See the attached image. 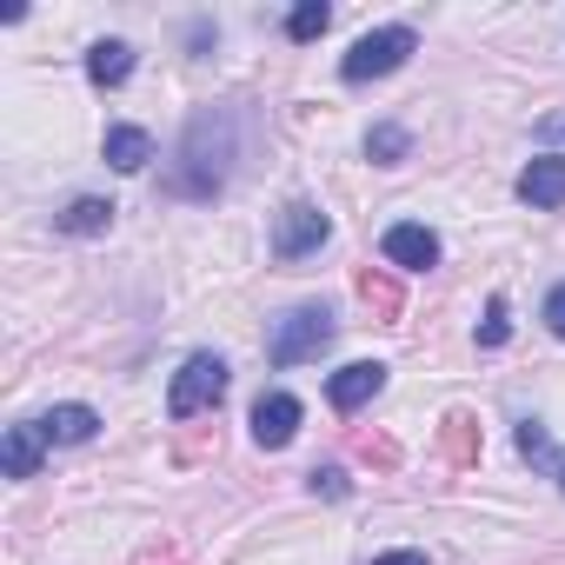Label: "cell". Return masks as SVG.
I'll return each instance as SVG.
<instances>
[{"instance_id": "8fae6325", "label": "cell", "mask_w": 565, "mask_h": 565, "mask_svg": "<svg viewBox=\"0 0 565 565\" xmlns=\"http://www.w3.org/2000/svg\"><path fill=\"white\" fill-rule=\"evenodd\" d=\"M107 160H114L120 173H140V167L153 160V134H147V127H107Z\"/></svg>"}, {"instance_id": "8992f818", "label": "cell", "mask_w": 565, "mask_h": 565, "mask_svg": "<svg viewBox=\"0 0 565 565\" xmlns=\"http://www.w3.org/2000/svg\"><path fill=\"white\" fill-rule=\"evenodd\" d=\"M300 419H307V406H300L294 393H259V399H253V446H266V452L294 446Z\"/></svg>"}, {"instance_id": "ac0fdd59", "label": "cell", "mask_w": 565, "mask_h": 565, "mask_svg": "<svg viewBox=\"0 0 565 565\" xmlns=\"http://www.w3.org/2000/svg\"><path fill=\"white\" fill-rule=\"evenodd\" d=\"M545 327L565 340V287H552V294H545Z\"/></svg>"}, {"instance_id": "7c38bea8", "label": "cell", "mask_w": 565, "mask_h": 565, "mask_svg": "<svg viewBox=\"0 0 565 565\" xmlns=\"http://www.w3.org/2000/svg\"><path fill=\"white\" fill-rule=\"evenodd\" d=\"M127 74H134V47H127V41H100V47L87 54V81H94V87H120Z\"/></svg>"}, {"instance_id": "52a82bcc", "label": "cell", "mask_w": 565, "mask_h": 565, "mask_svg": "<svg viewBox=\"0 0 565 565\" xmlns=\"http://www.w3.org/2000/svg\"><path fill=\"white\" fill-rule=\"evenodd\" d=\"M386 259L393 266H406V273H426V266H439V233L433 226H419V220H399V226H386Z\"/></svg>"}, {"instance_id": "5b68a950", "label": "cell", "mask_w": 565, "mask_h": 565, "mask_svg": "<svg viewBox=\"0 0 565 565\" xmlns=\"http://www.w3.org/2000/svg\"><path fill=\"white\" fill-rule=\"evenodd\" d=\"M327 213L313 206V200H294V206H279V220H273V253L279 259H307V253H320L327 246Z\"/></svg>"}, {"instance_id": "5bb4252c", "label": "cell", "mask_w": 565, "mask_h": 565, "mask_svg": "<svg viewBox=\"0 0 565 565\" xmlns=\"http://www.w3.org/2000/svg\"><path fill=\"white\" fill-rule=\"evenodd\" d=\"M41 426H14L8 433V479H34L41 472Z\"/></svg>"}, {"instance_id": "3957f363", "label": "cell", "mask_w": 565, "mask_h": 565, "mask_svg": "<svg viewBox=\"0 0 565 565\" xmlns=\"http://www.w3.org/2000/svg\"><path fill=\"white\" fill-rule=\"evenodd\" d=\"M413 47H419L413 28H373V34H360L353 54L340 61V81H353V87H360V81H386V74H399V67L413 61Z\"/></svg>"}, {"instance_id": "9c48e42d", "label": "cell", "mask_w": 565, "mask_h": 565, "mask_svg": "<svg viewBox=\"0 0 565 565\" xmlns=\"http://www.w3.org/2000/svg\"><path fill=\"white\" fill-rule=\"evenodd\" d=\"M519 200H525V206H545V213L565 206V160H558V153L532 160V167L519 173Z\"/></svg>"}, {"instance_id": "9a60e30c", "label": "cell", "mask_w": 565, "mask_h": 565, "mask_svg": "<svg viewBox=\"0 0 565 565\" xmlns=\"http://www.w3.org/2000/svg\"><path fill=\"white\" fill-rule=\"evenodd\" d=\"M327 28H333V8H327V0H300V8L287 14V34H294V41H320Z\"/></svg>"}, {"instance_id": "2e32d148", "label": "cell", "mask_w": 565, "mask_h": 565, "mask_svg": "<svg viewBox=\"0 0 565 565\" xmlns=\"http://www.w3.org/2000/svg\"><path fill=\"white\" fill-rule=\"evenodd\" d=\"M366 153H373L380 167H399V160L413 153V140H406V127H393V120H386V127H373V134H366Z\"/></svg>"}, {"instance_id": "7402d4cb", "label": "cell", "mask_w": 565, "mask_h": 565, "mask_svg": "<svg viewBox=\"0 0 565 565\" xmlns=\"http://www.w3.org/2000/svg\"><path fill=\"white\" fill-rule=\"evenodd\" d=\"M558 479H565V466H558Z\"/></svg>"}, {"instance_id": "6da1fadb", "label": "cell", "mask_w": 565, "mask_h": 565, "mask_svg": "<svg viewBox=\"0 0 565 565\" xmlns=\"http://www.w3.org/2000/svg\"><path fill=\"white\" fill-rule=\"evenodd\" d=\"M226 167H233V114L226 107H206L186 120V140H180V167H173V193L180 200H213L226 186Z\"/></svg>"}, {"instance_id": "7a4b0ae2", "label": "cell", "mask_w": 565, "mask_h": 565, "mask_svg": "<svg viewBox=\"0 0 565 565\" xmlns=\"http://www.w3.org/2000/svg\"><path fill=\"white\" fill-rule=\"evenodd\" d=\"M327 347H333V313H327V307H294L287 320L273 327V340H266L273 366H307V360H320Z\"/></svg>"}, {"instance_id": "30bf717a", "label": "cell", "mask_w": 565, "mask_h": 565, "mask_svg": "<svg viewBox=\"0 0 565 565\" xmlns=\"http://www.w3.org/2000/svg\"><path fill=\"white\" fill-rule=\"evenodd\" d=\"M34 426H41L47 446H87V439L100 433V413H94V406H54V413L34 419Z\"/></svg>"}, {"instance_id": "4fadbf2b", "label": "cell", "mask_w": 565, "mask_h": 565, "mask_svg": "<svg viewBox=\"0 0 565 565\" xmlns=\"http://www.w3.org/2000/svg\"><path fill=\"white\" fill-rule=\"evenodd\" d=\"M54 226H61V233H81V239H94V233H107V226H114V200H94V193H87V200H74V206L54 220Z\"/></svg>"}, {"instance_id": "e0dca14e", "label": "cell", "mask_w": 565, "mask_h": 565, "mask_svg": "<svg viewBox=\"0 0 565 565\" xmlns=\"http://www.w3.org/2000/svg\"><path fill=\"white\" fill-rule=\"evenodd\" d=\"M505 333H512L505 300H492V307H486V327H479V347H505Z\"/></svg>"}, {"instance_id": "ba28073f", "label": "cell", "mask_w": 565, "mask_h": 565, "mask_svg": "<svg viewBox=\"0 0 565 565\" xmlns=\"http://www.w3.org/2000/svg\"><path fill=\"white\" fill-rule=\"evenodd\" d=\"M380 386H386V366L380 360H353V366H340L327 380V399H333V413H360L366 399H380Z\"/></svg>"}, {"instance_id": "d6986e66", "label": "cell", "mask_w": 565, "mask_h": 565, "mask_svg": "<svg viewBox=\"0 0 565 565\" xmlns=\"http://www.w3.org/2000/svg\"><path fill=\"white\" fill-rule=\"evenodd\" d=\"M519 446H525V459H552V446H545L539 426H519Z\"/></svg>"}, {"instance_id": "277c9868", "label": "cell", "mask_w": 565, "mask_h": 565, "mask_svg": "<svg viewBox=\"0 0 565 565\" xmlns=\"http://www.w3.org/2000/svg\"><path fill=\"white\" fill-rule=\"evenodd\" d=\"M226 399V360L220 353H193L180 373H173V386H167V413L173 419H200V413H213Z\"/></svg>"}, {"instance_id": "ffe728a7", "label": "cell", "mask_w": 565, "mask_h": 565, "mask_svg": "<svg viewBox=\"0 0 565 565\" xmlns=\"http://www.w3.org/2000/svg\"><path fill=\"white\" fill-rule=\"evenodd\" d=\"M313 492H327V499H340V492H347V472H340V466H327V472H313Z\"/></svg>"}, {"instance_id": "44dd1931", "label": "cell", "mask_w": 565, "mask_h": 565, "mask_svg": "<svg viewBox=\"0 0 565 565\" xmlns=\"http://www.w3.org/2000/svg\"><path fill=\"white\" fill-rule=\"evenodd\" d=\"M373 565H426V552H386V558H373Z\"/></svg>"}]
</instances>
